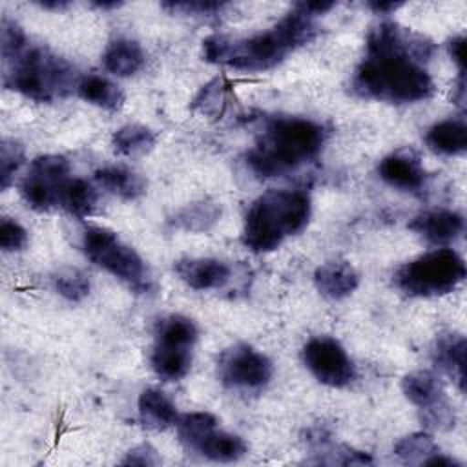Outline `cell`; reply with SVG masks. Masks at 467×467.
<instances>
[{
  "label": "cell",
  "instance_id": "6da1fadb",
  "mask_svg": "<svg viewBox=\"0 0 467 467\" xmlns=\"http://www.w3.org/2000/svg\"><path fill=\"white\" fill-rule=\"evenodd\" d=\"M432 51L434 44L423 35L394 22L374 26L367 36V57L352 78L354 93L392 104L429 99L434 84L423 62Z\"/></svg>",
  "mask_w": 467,
  "mask_h": 467
},
{
  "label": "cell",
  "instance_id": "7a4b0ae2",
  "mask_svg": "<svg viewBox=\"0 0 467 467\" xmlns=\"http://www.w3.org/2000/svg\"><path fill=\"white\" fill-rule=\"evenodd\" d=\"M317 33L314 15L299 4L292 7L272 29L248 38L232 40L226 36H210L202 42L206 62L228 66L239 71H265L286 58L294 49L310 42Z\"/></svg>",
  "mask_w": 467,
  "mask_h": 467
},
{
  "label": "cell",
  "instance_id": "3957f363",
  "mask_svg": "<svg viewBox=\"0 0 467 467\" xmlns=\"http://www.w3.org/2000/svg\"><path fill=\"white\" fill-rule=\"evenodd\" d=\"M325 128L310 119L274 117L248 153L246 162L259 177H281L316 159L325 144Z\"/></svg>",
  "mask_w": 467,
  "mask_h": 467
},
{
  "label": "cell",
  "instance_id": "277c9868",
  "mask_svg": "<svg viewBox=\"0 0 467 467\" xmlns=\"http://www.w3.org/2000/svg\"><path fill=\"white\" fill-rule=\"evenodd\" d=\"M310 197L301 190H270L257 197L244 217L243 243L252 252L275 250L299 234L310 219Z\"/></svg>",
  "mask_w": 467,
  "mask_h": 467
},
{
  "label": "cell",
  "instance_id": "5b68a950",
  "mask_svg": "<svg viewBox=\"0 0 467 467\" xmlns=\"http://www.w3.org/2000/svg\"><path fill=\"white\" fill-rule=\"evenodd\" d=\"M5 64L9 69L4 75V84L36 102H53L78 88L71 64L46 47L26 46Z\"/></svg>",
  "mask_w": 467,
  "mask_h": 467
},
{
  "label": "cell",
  "instance_id": "8992f818",
  "mask_svg": "<svg viewBox=\"0 0 467 467\" xmlns=\"http://www.w3.org/2000/svg\"><path fill=\"white\" fill-rule=\"evenodd\" d=\"M465 263L452 248L423 254L394 272V285L412 297H434L452 292L465 279Z\"/></svg>",
  "mask_w": 467,
  "mask_h": 467
},
{
  "label": "cell",
  "instance_id": "52a82bcc",
  "mask_svg": "<svg viewBox=\"0 0 467 467\" xmlns=\"http://www.w3.org/2000/svg\"><path fill=\"white\" fill-rule=\"evenodd\" d=\"M84 254L100 268L108 270L131 290L146 294L151 290V275L142 257L120 237L104 226H88L82 234Z\"/></svg>",
  "mask_w": 467,
  "mask_h": 467
},
{
  "label": "cell",
  "instance_id": "ba28073f",
  "mask_svg": "<svg viewBox=\"0 0 467 467\" xmlns=\"http://www.w3.org/2000/svg\"><path fill=\"white\" fill-rule=\"evenodd\" d=\"M69 162L62 155H40L33 159L20 193L27 206L44 212L58 204L60 192L69 181Z\"/></svg>",
  "mask_w": 467,
  "mask_h": 467
},
{
  "label": "cell",
  "instance_id": "9c48e42d",
  "mask_svg": "<svg viewBox=\"0 0 467 467\" xmlns=\"http://www.w3.org/2000/svg\"><path fill=\"white\" fill-rule=\"evenodd\" d=\"M272 374V361L250 345H234L219 358V378L232 389H263L270 381Z\"/></svg>",
  "mask_w": 467,
  "mask_h": 467
},
{
  "label": "cell",
  "instance_id": "30bf717a",
  "mask_svg": "<svg viewBox=\"0 0 467 467\" xmlns=\"http://www.w3.org/2000/svg\"><path fill=\"white\" fill-rule=\"evenodd\" d=\"M303 363L317 381L328 387H347L356 378V368L345 348L332 337H312L303 347Z\"/></svg>",
  "mask_w": 467,
  "mask_h": 467
},
{
  "label": "cell",
  "instance_id": "8fae6325",
  "mask_svg": "<svg viewBox=\"0 0 467 467\" xmlns=\"http://www.w3.org/2000/svg\"><path fill=\"white\" fill-rule=\"evenodd\" d=\"M379 177L392 188L416 192L425 184V170L412 150H400L387 155L378 166Z\"/></svg>",
  "mask_w": 467,
  "mask_h": 467
},
{
  "label": "cell",
  "instance_id": "7c38bea8",
  "mask_svg": "<svg viewBox=\"0 0 467 467\" xmlns=\"http://www.w3.org/2000/svg\"><path fill=\"white\" fill-rule=\"evenodd\" d=\"M175 272L190 288H223L230 281V266L212 257H186L175 263Z\"/></svg>",
  "mask_w": 467,
  "mask_h": 467
},
{
  "label": "cell",
  "instance_id": "4fadbf2b",
  "mask_svg": "<svg viewBox=\"0 0 467 467\" xmlns=\"http://www.w3.org/2000/svg\"><path fill=\"white\" fill-rule=\"evenodd\" d=\"M463 217L451 210H431L416 215L409 228L434 244L456 241L463 232Z\"/></svg>",
  "mask_w": 467,
  "mask_h": 467
},
{
  "label": "cell",
  "instance_id": "5bb4252c",
  "mask_svg": "<svg viewBox=\"0 0 467 467\" xmlns=\"http://www.w3.org/2000/svg\"><path fill=\"white\" fill-rule=\"evenodd\" d=\"M314 283L321 296L328 299H343L358 288L359 275L350 263L337 259L317 266L314 272Z\"/></svg>",
  "mask_w": 467,
  "mask_h": 467
},
{
  "label": "cell",
  "instance_id": "9a60e30c",
  "mask_svg": "<svg viewBox=\"0 0 467 467\" xmlns=\"http://www.w3.org/2000/svg\"><path fill=\"white\" fill-rule=\"evenodd\" d=\"M465 337L460 334H443L434 347L436 365L447 372L458 389L465 390Z\"/></svg>",
  "mask_w": 467,
  "mask_h": 467
},
{
  "label": "cell",
  "instance_id": "2e32d148",
  "mask_svg": "<svg viewBox=\"0 0 467 467\" xmlns=\"http://www.w3.org/2000/svg\"><path fill=\"white\" fill-rule=\"evenodd\" d=\"M193 451H197L201 456H204L212 462L230 463V462H237L239 458H243L246 454L248 447L241 436L230 434L224 431H217V427H215L197 441Z\"/></svg>",
  "mask_w": 467,
  "mask_h": 467
},
{
  "label": "cell",
  "instance_id": "e0dca14e",
  "mask_svg": "<svg viewBox=\"0 0 467 467\" xmlns=\"http://www.w3.org/2000/svg\"><path fill=\"white\" fill-rule=\"evenodd\" d=\"M102 64L109 73L117 77H130L142 67L144 51L135 40L117 38L106 47L102 55Z\"/></svg>",
  "mask_w": 467,
  "mask_h": 467
},
{
  "label": "cell",
  "instance_id": "ac0fdd59",
  "mask_svg": "<svg viewBox=\"0 0 467 467\" xmlns=\"http://www.w3.org/2000/svg\"><path fill=\"white\" fill-rule=\"evenodd\" d=\"M95 181L109 193L131 201L146 192V181L137 171L124 166H106L95 171Z\"/></svg>",
  "mask_w": 467,
  "mask_h": 467
},
{
  "label": "cell",
  "instance_id": "d6986e66",
  "mask_svg": "<svg viewBox=\"0 0 467 467\" xmlns=\"http://www.w3.org/2000/svg\"><path fill=\"white\" fill-rule=\"evenodd\" d=\"M427 146L440 155H460L467 150V126L463 120L436 122L425 135Z\"/></svg>",
  "mask_w": 467,
  "mask_h": 467
},
{
  "label": "cell",
  "instance_id": "ffe728a7",
  "mask_svg": "<svg viewBox=\"0 0 467 467\" xmlns=\"http://www.w3.org/2000/svg\"><path fill=\"white\" fill-rule=\"evenodd\" d=\"M139 418L148 429H166L177 423L175 405L157 389H146L139 396Z\"/></svg>",
  "mask_w": 467,
  "mask_h": 467
},
{
  "label": "cell",
  "instance_id": "44dd1931",
  "mask_svg": "<svg viewBox=\"0 0 467 467\" xmlns=\"http://www.w3.org/2000/svg\"><path fill=\"white\" fill-rule=\"evenodd\" d=\"M155 374L166 381H177L190 372L192 367V348L170 347L155 343L150 358Z\"/></svg>",
  "mask_w": 467,
  "mask_h": 467
},
{
  "label": "cell",
  "instance_id": "7402d4cb",
  "mask_svg": "<svg viewBox=\"0 0 467 467\" xmlns=\"http://www.w3.org/2000/svg\"><path fill=\"white\" fill-rule=\"evenodd\" d=\"M78 95L104 109H120L124 104V93L117 84L100 75H88L78 80Z\"/></svg>",
  "mask_w": 467,
  "mask_h": 467
},
{
  "label": "cell",
  "instance_id": "603a6c76",
  "mask_svg": "<svg viewBox=\"0 0 467 467\" xmlns=\"http://www.w3.org/2000/svg\"><path fill=\"white\" fill-rule=\"evenodd\" d=\"M197 341L195 323L181 314H170L157 321L155 325V343L192 348Z\"/></svg>",
  "mask_w": 467,
  "mask_h": 467
},
{
  "label": "cell",
  "instance_id": "cb8c5ba5",
  "mask_svg": "<svg viewBox=\"0 0 467 467\" xmlns=\"http://www.w3.org/2000/svg\"><path fill=\"white\" fill-rule=\"evenodd\" d=\"M401 390L418 409L429 407L434 401L445 398L440 379L429 370H416L407 374L401 381Z\"/></svg>",
  "mask_w": 467,
  "mask_h": 467
},
{
  "label": "cell",
  "instance_id": "d4e9b609",
  "mask_svg": "<svg viewBox=\"0 0 467 467\" xmlns=\"http://www.w3.org/2000/svg\"><path fill=\"white\" fill-rule=\"evenodd\" d=\"M97 190L84 179H69L62 192L58 204L75 217H88L97 206Z\"/></svg>",
  "mask_w": 467,
  "mask_h": 467
},
{
  "label": "cell",
  "instance_id": "484cf974",
  "mask_svg": "<svg viewBox=\"0 0 467 467\" xmlns=\"http://www.w3.org/2000/svg\"><path fill=\"white\" fill-rule=\"evenodd\" d=\"M117 153L124 157H139L155 146V135L150 128L140 124H126L113 133L111 140Z\"/></svg>",
  "mask_w": 467,
  "mask_h": 467
},
{
  "label": "cell",
  "instance_id": "4316f807",
  "mask_svg": "<svg viewBox=\"0 0 467 467\" xmlns=\"http://www.w3.org/2000/svg\"><path fill=\"white\" fill-rule=\"evenodd\" d=\"M230 86L224 78H213L206 86L201 88L197 97L193 99V109L210 119H221L228 108L230 100Z\"/></svg>",
  "mask_w": 467,
  "mask_h": 467
},
{
  "label": "cell",
  "instance_id": "83f0119b",
  "mask_svg": "<svg viewBox=\"0 0 467 467\" xmlns=\"http://www.w3.org/2000/svg\"><path fill=\"white\" fill-rule=\"evenodd\" d=\"M221 215V208L213 202H193L182 208L175 217L173 224L182 230L199 232L210 228Z\"/></svg>",
  "mask_w": 467,
  "mask_h": 467
},
{
  "label": "cell",
  "instance_id": "f1b7e54d",
  "mask_svg": "<svg viewBox=\"0 0 467 467\" xmlns=\"http://www.w3.org/2000/svg\"><path fill=\"white\" fill-rule=\"evenodd\" d=\"M394 452L405 463H421V465H425V462L440 451H438L434 440L429 434L414 432V434H409V436L401 438L396 443Z\"/></svg>",
  "mask_w": 467,
  "mask_h": 467
},
{
  "label": "cell",
  "instance_id": "f546056e",
  "mask_svg": "<svg viewBox=\"0 0 467 467\" xmlns=\"http://www.w3.org/2000/svg\"><path fill=\"white\" fill-rule=\"evenodd\" d=\"M175 425H177L179 440L188 449H193L202 436H206L212 429L217 427V418L210 412H188L177 418Z\"/></svg>",
  "mask_w": 467,
  "mask_h": 467
},
{
  "label": "cell",
  "instance_id": "4dcf8cb0",
  "mask_svg": "<svg viewBox=\"0 0 467 467\" xmlns=\"http://www.w3.org/2000/svg\"><path fill=\"white\" fill-rule=\"evenodd\" d=\"M55 290L67 301H80L89 294V279L80 270H62L53 277Z\"/></svg>",
  "mask_w": 467,
  "mask_h": 467
},
{
  "label": "cell",
  "instance_id": "1f68e13d",
  "mask_svg": "<svg viewBox=\"0 0 467 467\" xmlns=\"http://www.w3.org/2000/svg\"><path fill=\"white\" fill-rule=\"evenodd\" d=\"M420 412H421L423 425L432 431H449L456 423L454 410H452L451 403L447 401V398H441V400L434 401L432 405L420 409Z\"/></svg>",
  "mask_w": 467,
  "mask_h": 467
},
{
  "label": "cell",
  "instance_id": "d6a6232c",
  "mask_svg": "<svg viewBox=\"0 0 467 467\" xmlns=\"http://www.w3.org/2000/svg\"><path fill=\"white\" fill-rule=\"evenodd\" d=\"M24 161V148L11 139H4L0 146V181L2 190H5L11 184V179L15 171L20 168Z\"/></svg>",
  "mask_w": 467,
  "mask_h": 467
},
{
  "label": "cell",
  "instance_id": "836d02e7",
  "mask_svg": "<svg viewBox=\"0 0 467 467\" xmlns=\"http://www.w3.org/2000/svg\"><path fill=\"white\" fill-rule=\"evenodd\" d=\"M27 46V38L18 24L9 18H2V57L4 60L13 58Z\"/></svg>",
  "mask_w": 467,
  "mask_h": 467
},
{
  "label": "cell",
  "instance_id": "e575fe53",
  "mask_svg": "<svg viewBox=\"0 0 467 467\" xmlns=\"http://www.w3.org/2000/svg\"><path fill=\"white\" fill-rule=\"evenodd\" d=\"M27 244V232L26 228L11 219H2L0 223V246L5 252L22 250Z\"/></svg>",
  "mask_w": 467,
  "mask_h": 467
},
{
  "label": "cell",
  "instance_id": "d590c367",
  "mask_svg": "<svg viewBox=\"0 0 467 467\" xmlns=\"http://www.w3.org/2000/svg\"><path fill=\"white\" fill-rule=\"evenodd\" d=\"M223 2H164L162 7L171 9L173 13L182 11L184 15H212L221 11Z\"/></svg>",
  "mask_w": 467,
  "mask_h": 467
},
{
  "label": "cell",
  "instance_id": "8d00e7d4",
  "mask_svg": "<svg viewBox=\"0 0 467 467\" xmlns=\"http://www.w3.org/2000/svg\"><path fill=\"white\" fill-rule=\"evenodd\" d=\"M124 465H159L161 460L157 456V451L148 445V443H142V445H137L133 447L126 458L122 460Z\"/></svg>",
  "mask_w": 467,
  "mask_h": 467
},
{
  "label": "cell",
  "instance_id": "74e56055",
  "mask_svg": "<svg viewBox=\"0 0 467 467\" xmlns=\"http://www.w3.org/2000/svg\"><path fill=\"white\" fill-rule=\"evenodd\" d=\"M447 49H449V55L452 57V60L458 64L460 73L463 77V71H465V38L463 36H456V38L449 40Z\"/></svg>",
  "mask_w": 467,
  "mask_h": 467
},
{
  "label": "cell",
  "instance_id": "f35d334b",
  "mask_svg": "<svg viewBox=\"0 0 467 467\" xmlns=\"http://www.w3.org/2000/svg\"><path fill=\"white\" fill-rule=\"evenodd\" d=\"M374 13L378 15H389L392 11H396L398 7H401V2H379V0H372L367 4Z\"/></svg>",
  "mask_w": 467,
  "mask_h": 467
},
{
  "label": "cell",
  "instance_id": "ab89813d",
  "mask_svg": "<svg viewBox=\"0 0 467 467\" xmlns=\"http://www.w3.org/2000/svg\"><path fill=\"white\" fill-rule=\"evenodd\" d=\"M38 5L44 7V9H55V11H58V9L67 7L69 4L64 2V0H42V2H38Z\"/></svg>",
  "mask_w": 467,
  "mask_h": 467
},
{
  "label": "cell",
  "instance_id": "60d3db41",
  "mask_svg": "<svg viewBox=\"0 0 467 467\" xmlns=\"http://www.w3.org/2000/svg\"><path fill=\"white\" fill-rule=\"evenodd\" d=\"M93 5L95 7H99V9H115V7H119V5H122V2H117V0H111V2H93Z\"/></svg>",
  "mask_w": 467,
  "mask_h": 467
}]
</instances>
